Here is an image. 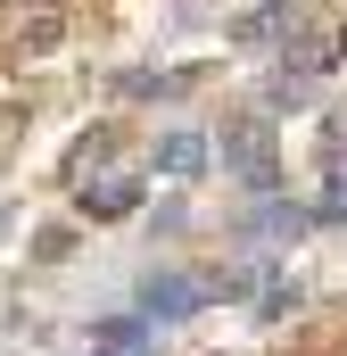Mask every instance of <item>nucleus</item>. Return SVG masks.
Returning a JSON list of instances; mask_svg holds the SVG:
<instances>
[{
  "mask_svg": "<svg viewBox=\"0 0 347 356\" xmlns=\"http://www.w3.org/2000/svg\"><path fill=\"white\" fill-rule=\"evenodd\" d=\"M223 166L248 182V191H273V175H281V166H273V133H264V124H232V133H223Z\"/></svg>",
  "mask_w": 347,
  "mask_h": 356,
  "instance_id": "obj_1",
  "label": "nucleus"
},
{
  "mask_svg": "<svg viewBox=\"0 0 347 356\" xmlns=\"http://www.w3.org/2000/svg\"><path fill=\"white\" fill-rule=\"evenodd\" d=\"M207 298H215V290H207V282H190V273H149V282H141V307H149L158 323H190Z\"/></svg>",
  "mask_w": 347,
  "mask_h": 356,
  "instance_id": "obj_2",
  "label": "nucleus"
},
{
  "mask_svg": "<svg viewBox=\"0 0 347 356\" xmlns=\"http://www.w3.org/2000/svg\"><path fill=\"white\" fill-rule=\"evenodd\" d=\"M207 133H166V149H158V175L166 182H190V175H207Z\"/></svg>",
  "mask_w": 347,
  "mask_h": 356,
  "instance_id": "obj_3",
  "label": "nucleus"
},
{
  "mask_svg": "<svg viewBox=\"0 0 347 356\" xmlns=\"http://www.w3.org/2000/svg\"><path fill=\"white\" fill-rule=\"evenodd\" d=\"M133 199H141V175H124V166H116V175H99V182L83 191V207H91V216H124Z\"/></svg>",
  "mask_w": 347,
  "mask_h": 356,
  "instance_id": "obj_4",
  "label": "nucleus"
},
{
  "mask_svg": "<svg viewBox=\"0 0 347 356\" xmlns=\"http://www.w3.org/2000/svg\"><path fill=\"white\" fill-rule=\"evenodd\" d=\"M281 25H289V0H281V8H257V17L240 25V42H264V33H281Z\"/></svg>",
  "mask_w": 347,
  "mask_h": 356,
  "instance_id": "obj_5",
  "label": "nucleus"
},
{
  "mask_svg": "<svg viewBox=\"0 0 347 356\" xmlns=\"http://www.w3.org/2000/svg\"><path fill=\"white\" fill-rule=\"evenodd\" d=\"M298 224H306V216H298V207H281V199L257 207V232H298Z\"/></svg>",
  "mask_w": 347,
  "mask_h": 356,
  "instance_id": "obj_6",
  "label": "nucleus"
},
{
  "mask_svg": "<svg viewBox=\"0 0 347 356\" xmlns=\"http://www.w3.org/2000/svg\"><path fill=\"white\" fill-rule=\"evenodd\" d=\"M314 216H323V224H347V182H331V191H323V207H314Z\"/></svg>",
  "mask_w": 347,
  "mask_h": 356,
  "instance_id": "obj_7",
  "label": "nucleus"
},
{
  "mask_svg": "<svg viewBox=\"0 0 347 356\" xmlns=\"http://www.w3.org/2000/svg\"><path fill=\"white\" fill-rule=\"evenodd\" d=\"M99 356H108V348H99ZM133 356H141V348H133Z\"/></svg>",
  "mask_w": 347,
  "mask_h": 356,
  "instance_id": "obj_8",
  "label": "nucleus"
}]
</instances>
